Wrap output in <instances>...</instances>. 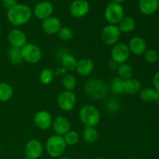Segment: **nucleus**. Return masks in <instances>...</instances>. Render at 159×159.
I'll use <instances>...</instances> for the list:
<instances>
[{
    "label": "nucleus",
    "mask_w": 159,
    "mask_h": 159,
    "mask_svg": "<svg viewBox=\"0 0 159 159\" xmlns=\"http://www.w3.org/2000/svg\"><path fill=\"white\" fill-rule=\"evenodd\" d=\"M62 84H63V86L65 87V90L71 92L75 89L76 85H77L75 76L70 74L65 75L64 76L63 79H62Z\"/></svg>",
    "instance_id": "cd10ccee"
},
{
    "label": "nucleus",
    "mask_w": 159,
    "mask_h": 159,
    "mask_svg": "<svg viewBox=\"0 0 159 159\" xmlns=\"http://www.w3.org/2000/svg\"><path fill=\"white\" fill-rule=\"evenodd\" d=\"M13 95V89L9 84L6 82L0 83V101L6 102L12 98Z\"/></svg>",
    "instance_id": "5701e85b"
},
{
    "label": "nucleus",
    "mask_w": 159,
    "mask_h": 159,
    "mask_svg": "<svg viewBox=\"0 0 159 159\" xmlns=\"http://www.w3.org/2000/svg\"><path fill=\"white\" fill-rule=\"evenodd\" d=\"M66 143L63 136L52 135L48 139L46 143V149L48 155L52 158L61 157L66 149Z\"/></svg>",
    "instance_id": "7ed1b4c3"
},
{
    "label": "nucleus",
    "mask_w": 159,
    "mask_h": 159,
    "mask_svg": "<svg viewBox=\"0 0 159 159\" xmlns=\"http://www.w3.org/2000/svg\"><path fill=\"white\" fill-rule=\"evenodd\" d=\"M8 41L10 43L12 48H20L21 49L23 46L26 44V34L19 29H13L9 33L8 35Z\"/></svg>",
    "instance_id": "ddd939ff"
},
{
    "label": "nucleus",
    "mask_w": 159,
    "mask_h": 159,
    "mask_svg": "<svg viewBox=\"0 0 159 159\" xmlns=\"http://www.w3.org/2000/svg\"><path fill=\"white\" fill-rule=\"evenodd\" d=\"M144 59L149 64L156 63L158 60V54L155 50L148 49L144 52Z\"/></svg>",
    "instance_id": "2f4dec72"
},
{
    "label": "nucleus",
    "mask_w": 159,
    "mask_h": 159,
    "mask_svg": "<svg viewBox=\"0 0 159 159\" xmlns=\"http://www.w3.org/2000/svg\"><path fill=\"white\" fill-rule=\"evenodd\" d=\"M9 58L11 63L14 65H19L23 61L21 54V49L20 48H11L9 50Z\"/></svg>",
    "instance_id": "bb28decb"
},
{
    "label": "nucleus",
    "mask_w": 159,
    "mask_h": 159,
    "mask_svg": "<svg viewBox=\"0 0 159 159\" xmlns=\"http://www.w3.org/2000/svg\"><path fill=\"white\" fill-rule=\"evenodd\" d=\"M121 32L116 25L106 26L101 32L102 41L107 45H115L120 37Z\"/></svg>",
    "instance_id": "0eeeda50"
},
{
    "label": "nucleus",
    "mask_w": 159,
    "mask_h": 159,
    "mask_svg": "<svg viewBox=\"0 0 159 159\" xmlns=\"http://www.w3.org/2000/svg\"><path fill=\"white\" fill-rule=\"evenodd\" d=\"M23 60L29 64H36L40 61L42 53L40 48L34 43H26L21 48Z\"/></svg>",
    "instance_id": "39448f33"
},
{
    "label": "nucleus",
    "mask_w": 159,
    "mask_h": 159,
    "mask_svg": "<svg viewBox=\"0 0 159 159\" xmlns=\"http://www.w3.org/2000/svg\"><path fill=\"white\" fill-rule=\"evenodd\" d=\"M141 85L138 80L135 79H129L124 80L123 82V91L127 95H135L140 93Z\"/></svg>",
    "instance_id": "aec40b11"
},
{
    "label": "nucleus",
    "mask_w": 159,
    "mask_h": 159,
    "mask_svg": "<svg viewBox=\"0 0 159 159\" xmlns=\"http://www.w3.org/2000/svg\"><path fill=\"white\" fill-rule=\"evenodd\" d=\"M138 8L144 15H152L155 13L159 8L158 0H140Z\"/></svg>",
    "instance_id": "a211bd4d"
},
{
    "label": "nucleus",
    "mask_w": 159,
    "mask_h": 159,
    "mask_svg": "<svg viewBox=\"0 0 159 159\" xmlns=\"http://www.w3.org/2000/svg\"><path fill=\"white\" fill-rule=\"evenodd\" d=\"M82 137L85 142L87 143H94L99 138V134L95 127H85L82 133Z\"/></svg>",
    "instance_id": "b1692460"
},
{
    "label": "nucleus",
    "mask_w": 159,
    "mask_h": 159,
    "mask_svg": "<svg viewBox=\"0 0 159 159\" xmlns=\"http://www.w3.org/2000/svg\"><path fill=\"white\" fill-rule=\"evenodd\" d=\"M2 3L3 7L9 10V9L17 4V0H2Z\"/></svg>",
    "instance_id": "72a5a7b5"
},
{
    "label": "nucleus",
    "mask_w": 159,
    "mask_h": 159,
    "mask_svg": "<svg viewBox=\"0 0 159 159\" xmlns=\"http://www.w3.org/2000/svg\"><path fill=\"white\" fill-rule=\"evenodd\" d=\"M32 16L30 8L24 4H18L9 9L7 12V19L9 23L15 26H20L27 23Z\"/></svg>",
    "instance_id": "f257e3e1"
},
{
    "label": "nucleus",
    "mask_w": 159,
    "mask_h": 159,
    "mask_svg": "<svg viewBox=\"0 0 159 159\" xmlns=\"http://www.w3.org/2000/svg\"><path fill=\"white\" fill-rule=\"evenodd\" d=\"M90 6L86 0H75L70 6V13L75 18H82L89 12Z\"/></svg>",
    "instance_id": "9d476101"
},
{
    "label": "nucleus",
    "mask_w": 159,
    "mask_h": 159,
    "mask_svg": "<svg viewBox=\"0 0 159 159\" xmlns=\"http://www.w3.org/2000/svg\"><path fill=\"white\" fill-rule=\"evenodd\" d=\"M105 18L110 25H116L124 16V9L121 5L110 2L106 7Z\"/></svg>",
    "instance_id": "20e7f679"
},
{
    "label": "nucleus",
    "mask_w": 159,
    "mask_h": 159,
    "mask_svg": "<svg viewBox=\"0 0 159 159\" xmlns=\"http://www.w3.org/2000/svg\"><path fill=\"white\" fill-rule=\"evenodd\" d=\"M153 85L155 89L159 93V71L155 73L153 78Z\"/></svg>",
    "instance_id": "f704fd0d"
},
{
    "label": "nucleus",
    "mask_w": 159,
    "mask_h": 159,
    "mask_svg": "<svg viewBox=\"0 0 159 159\" xmlns=\"http://www.w3.org/2000/svg\"><path fill=\"white\" fill-rule=\"evenodd\" d=\"M94 69V64L89 58H82L78 61L76 71L80 75L86 77L89 76Z\"/></svg>",
    "instance_id": "6ab92c4d"
},
{
    "label": "nucleus",
    "mask_w": 159,
    "mask_h": 159,
    "mask_svg": "<svg viewBox=\"0 0 159 159\" xmlns=\"http://www.w3.org/2000/svg\"><path fill=\"white\" fill-rule=\"evenodd\" d=\"M43 148L41 142L37 139L28 141L25 147V154L28 159H37L42 155Z\"/></svg>",
    "instance_id": "9b49d317"
},
{
    "label": "nucleus",
    "mask_w": 159,
    "mask_h": 159,
    "mask_svg": "<svg viewBox=\"0 0 159 159\" xmlns=\"http://www.w3.org/2000/svg\"><path fill=\"white\" fill-rule=\"evenodd\" d=\"M127 159H135V158H133V157H129V158H127Z\"/></svg>",
    "instance_id": "4c0bfd02"
},
{
    "label": "nucleus",
    "mask_w": 159,
    "mask_h": 159,
    "mask_svg": "<svg viewBox=\"0 0 159 159\" xmlns=\"http://www.w3.org/2000/svg\"><path fill=\"white\" fill-rule=\"evenodd\" d=\"M130 51L128 45L124 43H116L111 51L112 60L116 64H124L130 57Z\"/></svg>",
    "instance_id": "6e6552de"
},
{
    "label": "nucleus",
    "mask_w": 159,
    "mask_h": 159,
    "mask_svg": "<svg viewBox=\"0 0 159 159\" xmlns=\"http://www.w3.org/2000/svg\"><path fill=\"white\" fill-rule=\"evenodd\" d=\"M128 48L130 53L138 56L144 54L147 50V45H146L145 40L142 37L137 36L130 39Z\"/></svg>",
    "instance_id": "2eb2a0df"
},
{
    "label": "nucleus",
    "mask_w": 159,
    "mask_h": 159,
    "mask_svg": "<svg viewBox=\"0 0 159 159\" xmlns=\"http://www.w3.org/2000/svg\"><path fill=\"white\" fill-rule=\"evenodd\" d=\"M52 126L55 133L60 136H64L65 134L69 131L71 128L70 121L66 117L62 116H57L53 120Z\"/></svg>",
    "instance_id": "dca6fc26"
},
{
    "label": "nucleus",
    "mask_w": 159,
    "mask_h": 159,
    "mask_svg": "<svg viewBox=\"0 0 159 159\" xmlns=\"http://www.w3.org/2000/svg\"><path fill=\"white\" fill-rule=\"evenodd\" d=\"M123 82H124V80L121 79L120 78L113 79L111 85L113 93H116V94H120V93H124V91H123Z\"/></svg>",
    "instance_id": "473e14b6"
},
{
    "label": "nucleus",
    "mask_w": 159,
    "mask_h": 159,
    "mask_svg": "<svg viewBox=\"0 0 159 159\" xmlns=\"http://www.w3.org/2000/svg\"><path fill=\"white\" fill-rule=\"evenodd\" d=\"M126 0H112V2L116 3V4H120L121 5L123 2H124Z\"/></svg>",
    "instance_id": "c9c22d12"
},
{
    "label": "nucleus",
    "mask_w": 159,
    "mask_h": 159,
    "mask_svg": "<svg viewBox=\"0 0 159 159\" xmlns=\"http://www.w3.org/2000/svg\"><path fill=\"white\" fill-rule=\"evenodd\" d=\"M42 28L46 34L52 35L58 33L61 28V23L57 17L50 16L49 18L43 20Z\"/></svg>",
    "instance_id": "f3484780"
},
{
    "label": "nucleus",
    "mask_w": 159,
    "mask_h": 159,
    "mask_svg": "<svg viewBox=\"0 0 159 159\" xmlns=\"http://www.w3.org/2000/svg\"><path fill=\"white\" fill-rule=\"evenodd\" d=\"M63 138L67 145H75L79 141V134L75 130H69Z\"/></svg>",
    "instance_id": "c756f323"
},
{
    "label": "nucleus",
    "mask_w": 159,
    "mask_h": 159,
    "mask_svg": "<svg viewBox=\"0 0 159 159\" xmlns=\"http://www.w3.org/2000/svg\"><path fill=\"white\" fill-rule=\"evenodd\" d=\"M158 1H159V0H158Z\"/></svg>",
    "instance_id": "37998d69"
},
{
    "label": "nucleus",
    "mask_w": 159,
    "mask_h": 159,
    "mask_svg": "<svg viewBox=\"0 0 159 159\" xmlns=\"http://www.w3.org/2000/svg\"><path fill=\"white\" fill-rule=\"evenodd\" d=\"M54 12V6L52 3L48 1L40 2L35 6L34 12L35 16L40 20H44L51 16Z\"/></svg>",
    "instance_id": "f8f14e48"
},
{
    "label": "nucleus",
    "mask_w": 159,
    "mask_h": 159,
    "mask_svg": "<svg viewBox=\"0 0 159 159\" xmlns=\"http://www.w3.org/2000/svg\"><path fill=\"white\" fill-rule=\"evenodd\" d=\"M95 159H104L103 158H100V157H99V158H95Z\"/></svg>",
    "instance_id": "58836bf2"
},
{
    "label": "nucleus",
    "mask_w": 159,
    "mask_h": 159,
    "mask_svg": "<svg viewBox=\"0 0 159 159\" xmlns=\"http://www.w3.org/2000/svg\"><path fill=\"white\" fill-rule=\"evenodd\" d=\"M57 101V105L62 110L70 111L75 106L76 96L73 92L65 90L58 95Z\"/></svg>",
    "instance_id": "1a4fd4ad"
},
{
    "label": "nucleus",
    "mask_w": 159,
    "mask_h": 159,
    "mask_svg": "<svg viewBox=\"0 0 159 159\" xmlns=\"http://www.w3.org/2000/svg\"><path fill=\"white\" fill-rule=\"evenodd\" d=\"M85 90L92 97L101 99L107 93L105 83L99 79H90L85 84Z\"/></svg>",
    "instance_id": "423d86ee"
},
{
    "label": "nucleus",
    "mask_w": 159,
    "mask_h": 159,
    "mask_svg": "<svg viewBox=\"0 0 159 159\" xmlns=\"http://www.w3.org/2000/svg\"><path fill=\"white\" fill-rule=\"evenodd\" d=\"M155 102L157 104H159V93H158V96H157V99H156V100H155Z\"/></svg>",
    "instance_id": "e433bc0d"
},
{
    "label": "nucleus",
    "mask_w": 159,
    "mask_h": 159,
    "mask_svg": "<svg viewBox=\"0 0 159 159\" xmlns=\"http://www.w3.org/2000/svg\"><path fill=\"white\" fill-rule=\"evenodd\" d=\"M79 117L85 127H95L99 124L101 115L99 110L92 105H85L79 112Z\"/></svg>",
    "instance_id": "f03ea898"
},
{
    "label": "nucleus",
    "mask_w": 159,
    "mask_h": 159,
    "mask_svg": "<svg viewBox=\"0 0 159 159\" xmlns=\"http://www.w3.org/2000/svg\"><path fill=\"white\" fill-rule=\"evenodd\" d=\"M1 34H2V30H1V28H0V35H1Z\"/></svg>",
    "instance_id": "a19ab883"
},
{
    "label": "nucleus",
    "mask_w": 159,
    "mask_h": 159,
    "mask_svg": "<svg viewBox=\"0 0 159 159\" xmlns=\"http://www.w3.org/2000/svg\"><path fill=\"white\" fill-rule=\"evenodd\" d=\"M34 120L36 126L41 130H48L52 126L53 124L52 116L45 110L37 112L34 116Z\"/></svg>",
    "instance_id": "4468645a"
},
{
    "label": "nucleus",
    "mask_w": 159,
    "mask_h": 159,
    "mask_svg": "<svg viewBox=\"0 0 159 159\" xmlns=\"http://www.w3.org/2000/svg\"><path fill=\"white\" fill-rule=\"evenodd\" d=\"M59 159H70V158H61Z\"/></svg>",
    "instance_id": "ea45409f"
},
{
    "label": "nucleus",
    "mask_w": 159,
    "mask_h": 159,
    "mask_svg": "<svg viewBox=\"0 0 159 159\" xmlns=\"http://www.w3.org/2000/svg\"><path fill=\"white\" fill-rule=\"evenodd\" d=\"M135 20L130 16H124L118 23V28L121 33H130L134 30Z\"/></svg>",
    "instance_id": "412c9836"
},
{
    "label": "nucleus",
    "mask_w": 159,
    "mask_h": 159,
    "mask_svg": "<svg viewBox=\"0 0 159 159\" xmlns=\"http://www.w3.org/2000/svg\"><path fill=\"white\" fill-rule=\"evenodd\" d=\"M54 77V73L50 68H44L42 70L40 75V81L43 85H48L53 81Z\"/></svg>",
    "instance_id": "c85d7f7f"
},
{
    "label": "nucleus",
    "mask_w": 159,
    "mask_h": 159,
    "mask_svg": "<svg viewBox=\"0 0 159 159\" xmlns=\"http://www.w3.org/2000/svg\"><path fill=\"white\" fill-rule=\"evenodd\" d=\"M158 96V92L155 89L145 88L140 91V98L144 102H155Z\"/></svg>",
    "instance_id": "393cba45"
},
{
    "label": "nucleus",
    "mask_w": 159,
    "mask_h": 159,
    "mask_svg": "<svg viewBox=\"0 0 159 159\" xmlns=\"http://www.w3.org/2000/svg\"><path fill=\"white\" fill-rule=\"evenodd\" d=\"M78 61L73 55L70 54H66L63 55L61 58V64L63 68L66 71H71L76 69Z\"/></svg>",
    "instance_id": "4be33fe9"
},
{
    "label": "nucleus",
    "mask_w": 159,
    "mask_h": 159,
    "mask_svg": "<svg viewBox=\"0 0 159 159\" xmlns=\"http://www.w3.org/2000/svg\"><path fill=\"white\" fill-rule=\"evenodd\" d=\"M117 73L119 78H120L123 80H127V79H131L134 70L130 65L124 63L120 65V66L117 68Z\"/></svg>",
    "instance_id": "a878e982"
},
{
    "label": "nucleus",
    "mask_w": 159,
    "mask_h": 159,
    "mask_svg": "<svg viewBox=\"0 0 159 159\" xmlns=\"http://www.w3.org/2000/svg\"><path fill=\"white\" fill-rule=\"evenodd\" d=\"M57 34H58V37L61 40L67 41V40H69L72 38L73 31L71 28L68 27V26H64V27L61 28Z\"/></svg>",
    "instance_id": "7c9ffc66"
},
{
    "label": "nucleus",
    "mask_w": 159,
    "mask_h": 159,
    "mask_svg": "<svg viewBox=\"0 0 159 159\" xmlns=\"http://www.w3.org/2000/svg\"><path fill=\"white\" fill-rule=\"evenodd\" d=\"M0 149H1V144H0Z\"/></svg>",
    "instance_id": "79ce46f5"
}]
</instances>
